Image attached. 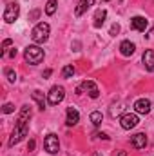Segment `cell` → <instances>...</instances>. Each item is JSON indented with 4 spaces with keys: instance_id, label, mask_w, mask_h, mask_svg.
Wrapping results in <instances>:
<instances>
[{
    "instance_id": "22",
    "label": "cell",
    "mask_w": 154,
    "mask_h": 156,
    "mask_svg": "<svg viewBox=\"0 0 154 156\" xmlns=\"http://www.w3.org/2000/svg\"><path fill=\"white\" fill-rule=\"evenodd\" d=\"M5 76H7V80H9L11 83H15V82H16V73H15V71H11V69H5Z\"/></svg>"
},
{
    "instance_id": "12",
    "label": "cell",
    "mask_w": 154,
    "mask_h": 156,
    "mask_svg": "<svg viewBox=\"0 0 154 156\" xmlns=\"http://www.w3.org/2000/svg\"><path fill=\"white\" fill-rule=\"evenodd\" d=\"M134 51H136V45H134L131 40H123V42L120 44V53H121L123 56H132Z\"/></svg>"
},
{
    "instance_id": "9",
    "label": "cell",
    "mask_w": 154,
    "mask_h": 156,
    "mask_svg": "<svg viewBox=\"0 0 154 156\" xmlns=\"http://www.w3.org/2000/svg\"><path fill=\"white\" fill-rule=\"evenodd\" d=\"M151 107H152V104H151L149 98H140V100L134 102V111L138 115H149L151 113Z\"/></svg>"
},
{
    "instance_id": "17",
    "label": "cell",
    "mask_w": 154,
    "mask_h": 156,
    "mask_svg": "<svg viewBox=\"0 0 154 156\" xmlns=\"http://www.w3.org/2000/svg\"><path fill=\"white\" fill-rule=\"evenodd\" d=\"M33 100L38 104V107L42 109V111L45 109V98H44V93H42V91H38V89L33 91Z\"/></svg>"
},
{
    "instance_id": "29",
    "label": "cell",
    "mask_w": 154,
    "mask_h": 156,
    "mask_svg": "<svg viewBox=\"0 0 154 156\" xmlns=\"http://www.w3.org/2000/svg\"><path fill=\"white\" fill-rule=\"evenodd\" d=\"M116 156H127V153H125V151H120V153H118Z\"/></svg>"
},
{
    "instance_id": "30",
    "label": "cell",
    "mask_w": 154,
    "mask_h": 156,
    "mask_svg": "<svg viewBox=\"0 0 154 156\" xmlns=\"http://www.w3.org/2000/svg\"><path fill=\"white\" fill-rule=\"evenodd\" d=\"M91 156H102V153H93Z\"/></svg>"
},
{
    "instance_id": "18",
    "label": "cell",
    "mask_w": 154,
    "mask_h": 156,
    "mask_svg": "<svg viewBox=\"0 0 154 156\" xmlns=\"http://www.w3.org/2000/svg\"><path fill=\"white\" fill-rule=\"evenodd\" d=\"M56 5H58L56 0H47V4H45V15L53 16V15L56 13Z\"/></svg>"
},
{
    "instance_id": "16",
    "label": "cell",
    "mask_w": 154,
    "mask_h": 156,
    "mask_svg": "<svg viewBox=\"0 0 154 156\" xmlns=\"http://www.w3.org/2000/svg\"><path fill=\"white\" fill-rule=\"evenodd\" d=\"M105 16H107V11H105V9H96V13H94V22H93V26H94L96 29H100V27L103 26V22H105Z\"/></svg>"
},
{
    "instance_id": "19",
    "label": "cell",
    "mask_w": 154,
    "mask_h": 156,
    "mask_svg": "<svg viewBox=\"0 0 154 156\" xmlns=\"http://www.w3.org/2000/svg\"><path fill=\"white\" fill-rule=\"evenodd\" d=\"M91 122H93L94 125H100V123L103 122V115H102L100 111H93V113H91Z\"/></svg>"
},
{
    "instance_id": "26",
    "label": "cell",
    "mask_w": 154,
    "mask_h": 156,
    "mask_svg": "<svg viewBox=\"0 0 154 156\" xmlns=\"http://www.w3.org/2000/svg\"><path fill=\"white\" fill-rule=\"evenodd\" d=\"M51 73H53V71H51V69H45V71H44V75H42V76H44V78H49V76H51Z\"/></svg>"
},
{
    "instance_id": "2",
    "label": "cell",
    "mask_w": 154,
    "mask_h": 156,
    "mask_svg": "<svg viewBox=\"0 0 154 156\" xmlns=\"http://www.w3.org/2000/svg\"><path fill=\"white\" fill-rule=\"evenodd\" d=\"M31 38H33V42H37V44H45L47 38H49V24L38 22L33 27V31H31Z\"/></svg>"
},
{
    "instance_id": "11",
    "label": "cell",
    "mask_w": 154,
    "mask_h": 156,
    "mask_svg": "<svg viewBox=\"0 0 154 156\" xmlns=\"http://www.w3.org/2000/svg\"><path fill=\"white\" fill-rule=\"evenodd\" d=\"M131 145L134 149H143L147 145V134L145 133H138V134L131 136Z\"/></svg>"
},
{
    "instance_id": "20",
    "label": "cell",
    "mask_w": 154,
    "mask_h": 156,
    "mask_svg": "<svg viewBox=\"0 0 154 156\" xmlns=\"http://www.w3.org/2000/svg\"><path fill=\"white\" fill-rule=\"evenodd\" d=\"M62 76L64 78H73L75 76V67H73V66H65V67L62 69Z\"/></svg>"
},
{
    "instance_id": "25",
    "label": "cell",
    "mask_w": 154,
    "mask_h": 156,
    "mask_svg": "<svg viewBox=\"0 0 154 156\" xmlns=\"http://www.w3.org/2000/svg\"><path fill=\"white\" fill-rule=\"evenodd\" d=\"M118 33H120V24H113V27H111V35L116 37Z\"/></svg>"
},
{
    "instance_id": "28",
    "label": "cell",
    "mask_w": 154,
    "mask_h": 156,
    "mask_svg": "<svg viewBox=\"0 0 154 156\" xmlns=\"http://www.w3.org/2000/svg\"><path fill=\"white\" fill-rule=\"evenodd\" d=\"M27 149H29V151H33V149H35V140H31V142H29V145H27Z\"/></svg>"
},
{
    "instance_id": "14",
    "label": "cell",
    "mask_w": 154,
    "mask_h": 156,
    "mask_svg": "<svg viewBox=\"0 0 154 156\" xmlns=\"http://www.w3.org/2000/svg\"><path fill=\"white\" fill-rule=\"evenodd\" d=\"M94 5V0H80L78 2V5H76V9H75V15L76 16H82L87 9H91Z\"/></svg>"
},
{
    "instance_id": "10",
    "label": "cell",
    "mask_w": 154,
    "mask_h": 156,
    "mask_svg": "<svg viewBox=\"0 0 154 156\" xmlns=\"http://www.w3.org/2000/svg\"><path fill=\"white\" fill-rule=\"evenodd\" d=\"M131 27L136 29V31L145 33V29L149 27V20H147L145 16H132V18H131Z\"/></svg>"
},
{
    "instance_id": "23",
    "label": "cell",
    "mask_w": 154,
    "mask_h": 156,
    "mask_svg": "<svg viewBox=\"0 0 154 156\" xmlns=\"http://www.w3.org/2000/svg\"><path fill=\"white\" fill-rule=\"evenodd\" d=\"M13 111H15V105H13V104H5V105L2 107V113H4V115H9V113H13Z\"/></svg>"
},
{
    "instance_id": "1",
    "label": "cell",
    "mask_w": 154,
    "mask_h": 156,
    "mask_svg": "<svg viewBox=\"0 0 154 156\" xmlns=\"http://www.w3.org/2000/svg\"><path fill=\"white\" fill-rule=\"evenodd\" d=\"M24 58H26L27 64L37 66V64H40L44 60V49L40 45H27L26 51H24Z\"/></svg>"
},
{
    "instance_id": "21",
    "label": "cell",
    "mask_w": 154,
    "mask_h": 156,
    "mask_svg": "<svg viewBox=\"0 0 154 156\" xmlns=\"http://www.w3.org/2000/svg\"><path fill=\"white\" fill-rule=\"evenodd\" d=\"M11 44H13V42H11L9 38L4 40V44H2V49H0V56H5V55H7V49L11 47Z\"/></svg>"
},
{
    "instance_id": "7",
    "label": "cell",
    "mask_w": 154,
    "mask_h": 156,
    "mask_svg": "<svg viewBox=\"0 0 154 156\" xmlns=\"http://www.w3.org/2000/svg\"><path fill=\"white\" fill-rule=\"evenodd\" d=\"M138 122H140V120H138V116H136L134 113H125L123 116L120 118V125H121L125 131H131L132 127H136Z\"/></svg>"
},
{
    "instance_id": "3",
    "label": "cell",
    "mask_w": 154,
    "mask_h": 156,
    "mask_svg": "<svg viewBox=\"0 0 154 156\" xmlns=\"http://www.w3.org/2000/svg\"><path fill=\"white\" fill-rule=\"evenodd\" d=\"M64 98H65V89L62 85H54L47 93V104H51V105H58Z\"/></svg>"
},
{
    "instance_id": "13",
    "label": "cell",
    "mask_w": 154,
    "mask_h": 156,
    "mask_svg": "<svg viewBox=\"0 0 154 156\" xmlns=\"http://www.w3.org/2000/svg\"><path fill=\"white\" fill-rule=\"evenodd\" d=\"M142 60H143V66L147 71H154V49H147L143 53Z\"/></svg>"
},
{
    "instance_id": "15",
    "label": "cell",
    "mask_w": 154,
    "mask_h": 156,
    "mask_svg": "<svg viewBox=\"0 0 154 156\" xmlns=\"http://www.w3.org/2000/svg\"><path fill=\"white\" fill-rule=\"evenodd\" d=\"M78 122H80V115H78V111L75 109V107H67V120H65L67 127L76 125Z\"/></svg>"
},
{
    "instance_id": "24",
    "label": "cell",
    "mask_w": 154,
    "mask_h": 156,
    "mask_svg": "<svg viewBox=\"0 0 154 156\" xmlns=\"http://www.w3.org/2000/svg\"><path fill=\"white\" fill-rule=\"evenodd\" d=\"M38 16H40V11H38V9H33V11L29 13V20H38Z\"/></svg>"
},
{
    "instance_id": "27",
    "label": "cell",
    "mask_w": 154,
    "mask_h": 156,
    "mask_svg": "<svg viewBox=\"0 0 154 156\" xmlns=\"http://www.w3.org/2000/svg\"><path fill=\"white\" fill-rule=\"evenodd\" d=\"M9 56H11V58H15V56H16V49H15V47L9 51Z\"/></svg>"
},
{
    "instance_id": "6",
    "label": "cell",
    "mask_w": 154,
    "mask_h": 156,
    "mask_svg": "<svg viewBox=\"0 0 154 156\" xmlns=\"http://www.w3.org/2000/svg\"><path fill=\"white\" fill-rule=\"evenodd\" d=\"M44 149H45L49 154H56V153L60 151L58 136H56V134H53V133H49V134L45 136V140H44Z\"/></svg>"
},
{
    "instance_id": "8",
    "label": "cell",
    "mask_w": 154,
    "mask_h": 156,
    "mask_svg": "<svg viewBox=\"0 0 154 156\" xmlns=\"http://www.w3.org/2000/svg\"><path fill=\"white\" fill-rule=\"evenodd\" d=\"M80 87H82V91H85L91 98H98V96H100V89H98V85H96L93 80H83V82L80 83Z\"/></svg>"
},
{
    "instance_id": "31",
    "label": "cell",
    "mask_w": 154,
    "mask_h": 156,
    "mask_svg": "<svg viewBox=\"0 0 154 156\" xmlns=\"http://www.w3.org/2000/svg\"><path fill=\"white\" fill-rule=\"evenodd\" d=\"M103 2H109V0H103Z\"/></svg>"
},
{
    "instance_id": "5",
    "label": "cell",
    "mask_w": 154,
    "mask_h": 156,
    "mask_svg": "<svg viewBox=\"0 0 154 156\" xmlns=\"http://www.w3.org/2000/svg\"><path fill=\"white\" fill-rule=\"evenodd\" d=\"M27 131H29V125H18V123H15V129H13L11 138H9V147L16 145V144L27 134Z\"/></svg>"
},
{
    "instance_id": "4",
    "label": "cell",
    "mask_w": 154,
    "mask_h": 156,
    "mask_svg": "<svg viewBox=\"0 0 154 156\" xmlns=\"http://www.w3.org/2000/svg\"><path fill=\"white\" fill-rule=\"evenodd\" d=\"M18 15H20V5L16 2H9L5 5V9H4V20L7 24H13L18 18Z\"/></svg>"
}]
</instances>
